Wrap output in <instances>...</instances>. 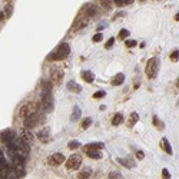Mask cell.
Listing matches in <instances>:
<instances>
[{"label": "cell", "instance_id": "obj_32", "mask_svg": "<svg viewBox=\"0 0 179 179\" xmlns=\"http://www.w3.org/2000/svg\"><path fill=\"white\" fill-rule=\"evenodd\" d=\"M108 179H122V175L118 174V172H110L108 175Z\"/></svg>", "mask_w": 179, "mask_h": 179}, {"label": "cell", "instance_id": "obj_22", "mask_svg": "<svg viewBox=\"0 0 179 179\" xmlns=\"http://www.w3.org/2000/svg\"><path fill=\"white\" fill-rule=\"evenodd\" d=\"M80 109L77 108V106H75V108H73V113H72V116H70V120L72 122H75V120H77V119L80 118Z\"/></svg>", "mask_w": 179, "mask_h": 179}, {"label": "cell", "instance_id": "obj_13", "mask_svg": "<svg viewBox=\"0 0 179 179\" xmlns=\"http://www.w3.org/2000/svg\"><path fill=\"white\" fill-rule=\"evenodd\" d=\"M85 153L92 159H100L102 158V153H100L99 149H85Z\"/></svg>", "mask_w": 179, "mask_h": 179}, {"label": "cell", "instance_id": "obj_17", "mask_svg": "<svg viewBox=\"0 0 179 179\" xmlns=\"http://www.w3.org/2000/svg\"><path fill=\"white\" fill-rule=\"evenodd\" d=\"M52 80H55L56 83H60L62 82V77H63V72L62 70H52Z\"/></svg>", "mask_w": 179, "mask_h": 179}, {"label": "cell", "instance_id": "obj_39", "mask_svg": "<svg viewBox=\"0 0 179 179\" xmlns=\"http://www.w3.org/2000/svg\"><path fill=\"white\" fill-rule=\"evenodd\" d=\"M115 5L118 7H122V6H125V0H115Z\"/></svg>", "mask_w": 179, "mask_h": 179}, {"label": "cell", "instance_id": "obj_19", "mask_svg": "<svg viewBox=\"0 0 179 179\" xmlns=\"http://www.w3.org/2000/svg\"><path fill=\"white\" fill-rule=\"evenodd\" d=\"M122 122H123L122 113H116V115L113 116V119H112V125L113 126H118V125H120Z\"/></svg>", "mask_w": 179, "mask_h": 179}, {"label": "cell", "instance_id": "obj_20", "mask_svg": "<svg viewBox=\"0 0 179 179\" xmlns=\"http://www.w3.org/2000/svg\"><path fill=\"white\" fill-rule=\"evenodd\" d=\"M138 120H139V115H138L136 112H133V113H131V116H129V122H127V125H129V126H133Z\"/></svg>", "mask_w": 179, "mask_h": 179}, {"label": "cell", "instance_id": "obj_12", "mask_svg": "<svg viewBox=\"0 0 179 179\" xmlns=\"http://www.w3.org/2000/svg\"><path fill=\"white\" fill-rule=\"evenodd\" d=\"M67 89L73 92V93H80L82 92V86L79 83H76L75 80H70V82H67Z\"/></svg>", "mask_w": 179, "mask_h": 179}, {"label": "cell", "instance_id": "obj_41", "mask_svg": "<svg viewBox=\"0 0 179 179\" xmlns=\"http://www.w3.org/2000/svg\"><path fill=\"white\" fill-rule=\"evenodd\" d=\"M2 20H5V13H3V12H0V22H2Z\"/></svg>", "mask_w": 179, "mask_h": 179}, {"label": "cell", "instance_id": "obj_9", "mask_svg": "<svg viewBox=\"0 0 179 179\" xmlns=\"http://www.w3.org/2000/svg\"><path fill=\"white\" fill-rule=\"evenodd\" d=\"M88 23H89V17H79V19H76L72 27H73V30H80V29L86 27Z\"/></svg>", "mask_w": 179, "mask_h": 179}, {"label": "cell", "instance_id": "obj_35", "mask_svg": "<svg viewBox=\"0 0 179 179\" xmlns=\"http://www.w3.org/2000/svg\"><path fill=\"white\" fill-rule=\"evenodd\" d=\"M162 179H170V174L168 169H162Z\"/></svg>", "mask_w": 179, "mask_h": 179}, {"label": "cell", "instance_id": "obj_6", "mask_svg": "<svg viewBox=\"0 0 179 179\" xmlns=\"http://www.w3.org/2000/svg\"><path fill=\"white\" fill-rule=\"evenodd\" d=\"M43 120V116L40 115V113H33V115H30V116H27V118L24 119V127L26 129H32V127H34L38 123H40Z\"/></svg>", "mask_w": 179, "mask_h": 179}, {"label": "cell", "instance_id": "obj_11", "mask_svg": "<svg viewBox=\"0 0 179 179\" xmlns=\"http://www.w3.org/2000/svg\"><path fill=\"white\" fill-rule=\"evenodd\" d=\"M160 146H162V149L168 153V155H172L174 151H172V146H170L169 141H168V138H162V141H160Z\"/></svg>", "mask_w": 179, "mask_h": 179}, {"label": "cell", "instance_id": "obj_1", "mask_svg": "<svg viewBox=\"0 0 179 179\" xmlns=\"http://www.w3.org/2000/svg\"><path fill=\"white\" fill-rule=\"evenodd\" d=\"M42 108L45 112H52L53 109V95H52V82L43 80L42 82Z\"/></svg>", "mask_w": 179, "mask_h": 179}, {"label": "cell", "instance_id": "obj_5", "mask_svg": "<svg viewBox=\"0 0 179 179\" xmlns=\"http://www.w3.org/2000/svg\"><path fill=\"white\" fill-rule=\"evenodd\" d=\"M80 165H82V156L77 155V153H73V155L66 160V169H69V170L79 169Z\"/></svg>", "mask_w": 179, "mask_h": 179}, {"label": "cell", "instance_id": "obj_24", "mask_svg": "<svg viewBox=\"0 0 179 179\" xmlns=\"http://www.w3.org/2000/svg\"><path fill=\"white\" fill-rule=\"evenodd\" d=\"M118 162L120 163V165H125L126 168H133V166H135V163H133V162L126 160V159H118Z\"/></svg>", "mask_w": 179, "mask_h": 179}, {"label": "cell", "instance_id": "obj_29", "mask_svg": "<svg viewBox=\"0 0 179 179\" xmlns=\"http://www.w3.org/2000/svg\"><path fill=\"white\" fill-rule=\"evenodd\" d=\"M69 148H70V149H77V148H80V142L79 141H72V142H69Z\"/></svg>", "mask_w": 179, "mask_h": 179}, {"label": "cell", "instance_id": "obj_23", "mask_svg": "<svg viewBox=\"0 0 179 179\" xmlns=\"http://www.w3.org/2000/svg\"><path fill=\"white\" fill-rule=\"evenodd\" d=\"M90 169H85V170H82V172H79L77 174V178L79 179H89V176H90Z\"/></svg>", "mask_w": 179, "mask_h": 179}, {"label": "cell", "instance_id": "obj_2", "mask_svg": "<svg viewBox=\"0 0 179 179\" xmlns=\"http://www.w3.org/2000/svg\"><path fill=\"white\" fill-rule=\"evenodd\" d=\"M69 53H70V47H69V45H67V43H60V45H59V46L47 56V60L49 62L63 60V59H66V57L69 56Z\"/></svg>", "mask_w": 179, "mask_h": 179}, {"label": "cell", "instance_id": "obj_37", "mask_svg": "<svg viewBox=\"0 0 179 179\" xmlns=\"http://www.w3.org/2000/svg\"><path fill=\"white\" fill-rule=\"evenodd\" d=\"M113 43H115V38H110L108 42H106L105 47H106V49H109V47H112V46H113Z\"/></svg>", "mask_w": 179, "mask_h": 179}, {"label": "cell", "instance_id": "obj_8", "mask_svg": "<svg viewBox=\"0 0 179 179\" xmlns=\"http://www.w3.org/2000/svg\"><path fill=\"white\" fill-rule=\"evenodd\" d=\"M65 162V156L62 153H53V155L49 156V163L52 166H59Z\"/></svg>", "mask_w": 179, "mask_h": 179}, {"label": "cell", "instance_id": "obj_27", "mask_svg": "<svg viewBox=\"0 0 179 179\" xmlns=\"http://www.w3.org/2000/svg\"><path fill=\"white\" fill-rule=\"evenodd\" d=\"M12 12H13V6L12 5H6V7H5V16H7V17H10L12 16Z\"/></svg>", "mask_w": 179, "mask_h": 179}, {"label": "cell", "instance_id": "obj_43", "mask_svg": "<svg viewBox=\"0 0 179 179\" xmlns=\"http://www.w3.org/2000/svg\"><path fill=\"white\" fill-rule=\"evenodd\" d=\"M175 20H179V13L176 14V16H175Z\"/></svg>", "mask_w": 179, "mask_h": 179}, {"label": "cell", "instance_id": "obj_44", "mask_svg": "<svg viewBox=\"0 0 179 179\" xmlns=\"http://www.w3.org/2000/svg\"><path fill=\"white\" fill-rule=\"evenodd\" d=\"M176 86H178V88H179V79H178V82H176Z\"/></svg>", "mask_w": 179, "mask_h": 179}, {"label": "cell", "instance_id": "obj_40", "mask_svg": "<svg viewBox=\"0 0 179 179\" xmlns=\"http://www.w3.org/2000/svg\"><path fill=\"white\" fill-rule=\"evenodd\" d=\"M136 158L138 159H143V158H145V153H143L142 151H138L136 152Z\"/></svg>", "mask_w": 179, "mask_h": 179}, {"label": "cell", "instance_id": "obj_28", "mask_svg": "<svg viewBox=\"0 0 179 179\" xmlns=\"http://www.w3.org/2000/svg\"><path fill=\"white\" fill-rule=\"evenodd\" d=\"M129 33H131L129 30H126V29H122V30L119 32V36H118V38L120 39V40H122V39H126L127 36H129Z\"/></svg>", "mask_w": 179, "mask_h": 179}, {"label": "cell", "instance_id": "obj_7", "mask_svg": "<svg viewBox=\"0 0 179 179\" xmlns=\"http://www.w3.org/2000/svg\"><path fill=\"white\" fill-rule=\"evenodd\" d=\"M16 133L12 131V129H7V131H3V132L0 133V141L3 142L5 145H9V143H12V142L16 139Z\"/></svg>", "mask_w": 179, "mask_h": 179}, {"label": "cell", "instance_id": "obj_26", "mask_svg": "<svg viewBox=\"0 0 179 179\" xmlns=\"http://www.w3.org/2000/svg\"><path fill=\"white\" fill-rule=\"evenodd\" d=\"M153 125H155L158 129H160V131H162V129L165 127V126H163V123H162L159 119H158V116H153Z\"/></svg>", "mask_w": 179, "mask_h": 179}, {"label": "cell", "instance_id": "obj_18", "mask_svg": "<svg viewBox=\"0 0 179 179\" xmlns=\"http://www.w3.org/2000/svg\"><path fill=\"white\" fill-rule=\"evenodd\" d=\"M105 146L103 142H92V143H88V145L85 146V149H102Z\"/></svg>", "mask_w": 179, "mask_h": 179}, {"label": "cell", "instance_id": "obj_36", "mask_svg": "<svg viewBox=\"0 0 179 179\" xmlns=\"http://www.w3.org/2000/svg\"><path fill=\"white\" fill-rule=\"evenodd\" d=\"M100 5L103 6L105 9H109L110 7V0H100Z\"/></svg>", "mask_w": 179, "mask_h": 179}, {"label": "cell", "instance_id": "obj_31", "mask_svg": "<svg viewBox=\"0 0 179 179\" xmlns=\"http://www.w3.org/2000/svg\"><path fill=\"white\" fill-rule=\"evenodd\" d=\"M5 165H7V160H6V158H5L3 151L0 149V168H2V166H5Z\"/></svg>", "mask_w": 179, "mask_h": 179}, {"label": "cell", "instance_id": "obj_3", "mask_svg": "<svg viewBox=\"0 0 179 179\" xmlns=\"http://www.w3.org/2000/svg\"><path fill=\"white\" fill-rule=\"evenodd\" d=\"M40 108H42V103H40V102H29V103L23 105V106L20 108L19 115L22 116V118L26 119L27 116H30V115H33V113H38Z\"/></svg>", "mask_w": 179, "mask_h": 179}, {"label": "cell", "instance_id": "obj_30", "mask_svg": "<svg viewBox=\"0 0 179 179\" xmlns=\"http://www.w3.org/2000/svg\"><path fill=\"white\" fill-rule=\"evenodd\" d=\"M170 60L172 62H178L179 60V50H174V52L170 53Z\"/></svg>", "mask_w": 179, "mask_h": 179}, {"label": "cell", "instance_id": "obj_33", "mask_svg": "<svg viewBox=\"0 0 179 179\" xmlns=\"http://www.w3.org/2000/svg\"><path fill=\"white\" fill-rule=\"evenodd\" d=\"M105 95H106V93H105L103 90H98V92H95V93H93V98H95V99H100V98H103Z\"/></svg>", "mask_w": 179, "mask_h": 179}, {"label": "cell", "instance_id": "obj_4", "mask_svg": "<svg viewBox=\"0 0 179 179\" xmlns=\"http://www.w3.org/2000/svg\"><path fill=\"white\" fill-rule=\"evenodd\" d=\"M158 69H159V60L156 57H152L148 60L145 67V73L149 79H155L156 75H158Z\"/></svg>", "mask_w": 179, "mask_h": 179}, {"label": "cell", "instance_id": "obj_10", "mask_svg": "<svg viewBox=\"0 0 179 179\" xmlns=\"http://www.w3.org/2000/svg\"><path fill=\"white\" fill-rule=\"evenodd\" d=\"M20 138H22V141H23L27 146H30L32 143H33V135L29 132L27 129H23V131L20 132Z\"/></svg>", "mask_w": 179, "mask_h": 179}, {"label": "cell", "instance_id": "obj_16", "mask_svg": "<svg viewBox=\"0 0 179 179\" xmlns=\"http://www.w3.org/2000/svg\"><path fill=\"white\" fill-rule=\"evenodd\" d=\"M123 82H125V75H123V73H118V75L112 79L110 83H112L113 86H119V85H122Z\"/></svg>", "mask_w": 179, "mask_h": 179}, {"label": "cell", "instance_id": "obj_34", "mask_svg": "<svg viewBox=\"0 0 179 179\" xmlns=\"http://www.w3.org/2000/svg\"><path fill=\"white\" fill-rule=\"evenodd\" d=\"M102 39H103V34H102V33H96V34L93 36V38H92V40H93V42L96 43V42H100Z\"/></svg>", "mask_w": 179, "mask_h": 179}, {"label": "cell", "instance_id": "obj_21", "mask_svg": "<svg viewBox=\"0 0 179 179\" xmlns=\"http://www.w3.org/2000/svg\"><path fill=\"white\" fill-rule=\"evenodd\" d=\"M96 12H98V9H96L95 6L89 5L88 7H86V17H92V16H95Z\"/></svg>", "mask_w": 179, "mask_h": 179}, {"label": "cell", "instance_id": "obj_14", "mask_svg": "<svg viewBox=\"0 0 179 179\" xmlns=\"http://www.w3.org/2000/svg\"><path fill=\"white\" fill-rule=\"evenodd\" d=\"M80 76H82V79L85 80L86 83H92V82L95 80V75L90 70H83L82 73H80Z\"/></svg>", "mask_w": 179, "mask_h": 179}, {"label": "cell", "instance_id": "obj_42", "mask_svg": "<svg viewBox=\"0 0 179 179\" xmlns=\"http://www.w3.org/2000/svg\"><path fill=\"white\" fill-rule=\"evenodd\" d=\"M132 2H133V0H125V5H131Z\"/></svg>", "mask_w": 179, "mask_h": 179}, {"label": "cell", "instance_id": "obj_38", "mask_svg": "<svg viewBox=\"0 0 179 179\" xmlns=\"http://www.w3.org/2000/svg\"><path fill=\"white\" fill-rule=\"evenodd\" d=\"M135 46H136L135 40H126V47H135Z\"/></svg>", "mask_w": 179, "mask_h": 179}, {"label": "cell", "instance_id": "obj_25", "mask_svg": "<svg viewBox=\"0 0 179 179\" xmlns=\"http://www.w3.org/2000/svg\"><path fill=\"white\" fill-rule=\"evenodd\" d=\"M92 125V118H85L82 120V129H88Z\"/></svg>", "mask_w": 179, "mask_h": 179}, {"label": "cell", "instance_id": "obj_15", "mask_svg": "<svg viewBox=\"0 0 179 179\" xmlns=\"http://www.w3.org/2000/svg\"><path fill=\"white\" fill-rule=\"evenodd\" d=\"M49 133H50V129H49V127H45V129H42V131L38 133V138L42 142H47L49 141Z\"/></svg>", "mask_w": 179, "mask_h": 179}]
</instances>
